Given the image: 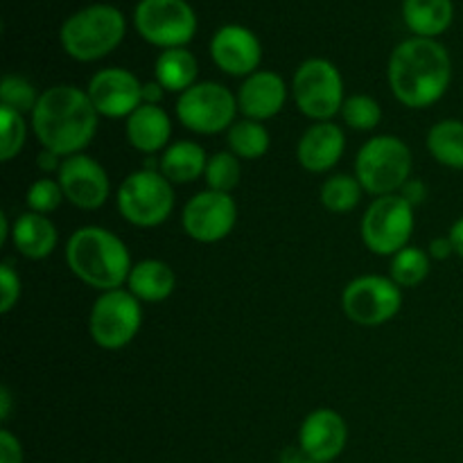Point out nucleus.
<instances>
[{"mask_svg": "<svg viewBox=\"0 0 463 463\" xmlns=\"http://www.w3.org/2000/svg\"><path fill=\"white\" fill-rule=\"evenodd\" d=\"M98 118L86 90L59 84L41 93L32 111V129L43 149L68 158L89 147L98 131Z\"/></svg>", "mask_w": 463, "mask_h": 463, "instance_id": "nucleus-1", "label": "nucleus"}, {"mask_svg": "<svg viewBox=\"0 0 463 463\" xmlns=\"http://www.w3.org/2000/svg\"><path fill=\"white\" fill-rule=\"evenodd\" d=\"M450 81V54L434 39L402 41L389 59V86L398 102L410 109L432 107L446 95Z\"/></svg>", "mask_w": 463, "mask_h": 463, "instance_id": "nucleus-2", "label": "nucleus"}, {"mask_svg": "<svg viewBox=\"0 0 463 463\" xmlns=\"http://www.w3.org/2000/svg\"><path fill=\"white\" fill-rule=\"evenodd\" d=\"M66 262L72 274L99 292L122 289L129 280V247L102 226H81L66 244Z\"/></svg>", "mask_w": 463, "mask_h": 463, "instance_id": "nucleus-3", "label": "nucleus"}, {"mask_svg": "<svg viewBox=\"0 0 463 463\" xmlns=\"http://www.w3.org/2000/svg\"><path fill=\"white\" fill-rule=\"evenodd\" d=\"M125 16L113 5H90L66 18L61 25V45L77 61L107 57L125 39Z\"/></svg>", "mask_w": 463, "mask_h": 463, "instance_id": "nucleus-4", "label": "nucleus"}, {"mask_svg": "<svg viewBox=\"0 0 463 463\" xmlns=\"http://www.w3.org/2000/svg\"><path fill=\"white\" fill-rule=\"evenodd\" d=\"M411 152L396 136H375L362 145L355 158V176L375 197L398 194L410 181Z\"/></svg>", "mask_w": 463, "mask_h": 463, "instance_id": "nucleus-5", "label": "nucleus"}, {"mask_svg": "<svg viewBox=\"0 0 463 463\" xmlns=\"http://www.w3.org/2000/svg\"><path fill=\"white\" fill-rule=\"evenodd\" d=\"M175 190L161 170H143L127 176L118 188V211L129 224L154 229L172 215Z\"/></svg>", "mask_w": 463, "mask_h": 463, "instance_id": "nucleus-6", "label": "nucleus"}, {"mask_svg": "<svg viewBox=\"0 0 463 463\" xmlns=\"http://www.w3.org/2000/svg\"><path fill=\"white\" fill-rule=\"evenodd\" d=\"M294 102L303 116L317 122H330L344 107V80L328 59H307L294 72Z\"/></svg>", "mask_w": 463, "mask_h": 463, "instance_id": "nucleus-7", "label": "nucleus"}, {"mask_svg": "<svg viewBox=\"0 0 463 463\" xmlns=\"http://www.w3.org/2000/svg\"><path fill=\"white\" fill-rule=\"evenodd\" d=\"M238 99L217 81H197L176 99V118L194 134L213 136L235 125Z\"/></svg>", "mask_w": 463, "mask_h": 463, "instance_id": "nucleus-8", "label": "nucleus"}, {"mask_svg": "<svg viewBox=\"0 0 463 463\" xmlns=\"http://www.w3.org/2000/svg\"><path fill=\"white\" fill-rule=\"evenodd\" d=\"M143 324L140 301L129 289L102 292L90 310L89 330L93 342L104 351H120L129 346Z\"/></svg>", "mask_w": 463, "mask_h": 463, "instance_id": "nucleus-9", "label": "nucleus"}, {"mask_svg": "<svg viewBox=\"0 0 463 463\" xmlns=\"http://www.w3.org/2000/svg\"><path fill=\"white\" fill-rule=\"evenodd\" d=\"M138 34L163 50L184 48L197 32V16L185 0H140L134 12Z\"/></svg>", "mask_w": 463, "mask_h": 463, "instance_id": "nucleus-10", "label": "nucleus"}, {"mask_svg": "<svg viewBox=\"0 0 463 463\" xmlns=\"http://www.w3.org/2000/svg\"><path fill=\"white\" fill-rule=\"evenodd\" d=\"M414 231V206L401 194L378 197L362 217V240L378 256H396Z\"/></svg>", "mask_w": 463, "mask_h": 463, "instance_id": "nucleus-11", "label": "nucleus"}, {"mask_svg": "<svg viewBox=\"0 0 463 463\" xmlns=\"http://www.w3.org/2000/svg\"><path fill=\"white\" fill-rule=\"evenodd\" d=\"M342 307L353 324L366 328L383 326L401 312V285L384 276H360L344 289Z\"/></svg>", "mask_w": 463, "mask_h": 463, "instance_id": "nucleus-12", "label": "nucleus"}, {"mask_svg": "<svg viewBox=\"0 0 463 463\" xmlns=\"http://www.w3.org/2000/svg\"><path fill=\"white\" fill-rule=\"evenodd\" d=\"M238 222V206L229 193L203 190L184 208V229L193 240L203 244L229 238Z\"/></svg>", "mask_w": 463, "mask_h": 463, "instance_id": "nucleus-13", "label": "nucleus"}, {"mask_svg": "<svg viewBox=\"0 0 463 463\" xmlns=\"http://www.w3.org/2000/svg\"><path fill=\"white\" fill-rule=\"evenodd\" d=\"M57 181L63 190V197L81 211H98L107 203L109 193H111L107 170L86 154L68 156L61 163Z\"/></svg>", "mask_w": 463, "mask_h": 463, "instance_id": "nucleus-14", "label": "nucleus"}, {"mask_svg": "<svg viewBox=\"0 0 463 463\" xmlns=\"http://www.w3.org/2000/svg\"><path fill=\"white\" fill-rule=\"evenodd\" d=\"M86 93L104 118H129L143 104V84L125 68H104L95 72Z\"/></svg>", "mask_w": 463, "mask_h": 463, "instance_id": "nucleus-15", "label": "nucleus"}, {"mask_svg": "<svg viewBox=\"0 0 463 463\" xmlns=\"http://www.w3.org/2000/svg\"><path fill=\"white\" fill-rule=\"evenodd\" d=\"M211 57L226 75L249 77L258 72L262 48L258 36L249 27L224 25L213 36Z\"/></svg>", "mask_w": 463, "mask_h": 463, "instance_id": "nucleus-16", "label": "nucleus"}, {"mask_svg": "<svg viewBox=\"0 0 463 463\" xmlns=\"http://www.w3.org/2000/svg\"><path fill=\"white\" fill-rule=\"evenodd\" d=\"M348 441V428L342 414L321 407L306 416L298 430V448L307 459L330 463L344 452Z\"/></svg>", "mask_w": 463, "mask_h": 463, "instance_id": "nucleus-17", "label": "nucleus"}, {"mask_svg": "<svg viewBox=\"0 0 463 463\" xmlns=\"http://www.w3.org/2000/svg\"><path fill=\"white\" fill-rule=\"evenodd\" d=\"M288 102V86L279 72L258 71L244 80L238 93V107L249 120H269Z\"/></svg>", "mask_w": 463, "mask_h": 463, "instance_id": "nucleus-18", "label": "nucleus"}, {"mask_svg": "<svg viewBox=\"0 0 463 463\" xmlns=\"http://www.w3.org/2000/svg\"><path fill=\"white\" fill-rule=\"evenodd\" d=\"M344 149H346V136L342 127L333 122H317L298 140L297 156L303 170L321 175L337 165L339 158L344 156Z\"/></svg>", "mask_w": 463, "mask_h": 463, "instance_id": "nucleus-19", "label": "nucleus"}, {"mask_svg": "<svg viewBox=\"0 0 463 463\" xmlns=\"http://www.w3.org/2000/svg\"><path fill=\"white\" fill-rule=\"evenodd\" d=\"M172 136L170 116L161 107L154 104H140L129 118H127V140L131 147L143 154H156L167 149Z\"/></svg>", "mask_w": 463, "mask_h": 463, "instance_id": "nucleus-20", "label": "nucleus"}, {"mask_svg": "<svg viewBox=\"0 0 463 463\" xmlns=\"http://www.w3.org/2000/svg\"><path fill=\"white\" fill-rule=\"evenodd\" d=\"M57 226L39 213H25L14 222L12 242L18 253L30 260H43L57 247Z\"/></svg>", "mask_w": 463, "mask_h": 463, "instance_id": "nucleus-21", "label": "nucleus"}, {"mask_svg": "<svg viewBox=\"0 0 463 463\" xmlns=\"http://www.w3.org/2000/svg\"><path fill=\"white\" fill-rule=\"evenodd\" d=\"M176 276L172 267L163 260H140L131 269L127 288L138 301L158 303L165 301L175 292Z\"/></svg>", "mask_w": 463, "mask_h": 463, "instance_id": "nucleus-22", "label": "nucleus"}, {"mask_svg": "<svg viewBox=\"0 0 463 463\" xmlns=\"http://www.w3.org/2000/svg\"><path fill=\"white\" fill-rule=\"evenodd\" d=\"M206 152L193 140H179V143L167 145V149H163L161 161H158L161 175L170 184H193L206 172Z\"/></svg>", "mask_w": 463, "mask_h": 463, "instance_id": "nucleus-23", "label": "nucleus"}, {"mask_svg": "<svg viewBox=\"0 0 463 463\" xmlns=\"http://www.w3.org/2000/svg\"><path fill=\"white\" fill-rule=\"evenodd\" d=\"M402 16L416 36L434 39L452 25L455 5L452 0H405Z\"/></svg>", "mask_w": 463, "mask_h": 463, "instance_id": "nucleus-24", "label": "nucleus"}, {"mask_svg": "<svg viewBox=\"0 0 463 463\" xmlns=\"http://www.w3.org/2000/svg\"><path fill=\"white\" fill-rule=\"evenodd\" d=\"M154 75H156L158 84L170 93H185L190 86L197 84V59L185 48L163 50L154 66Z\"/></svg>", "mask_w": 463, "mask_h": 463, "instance_id": "nucleus-25", "label": "nucleus"}, {"mask_svg": "<svg viewBox=\"0 0 463 463\" xmlns=\"http://www.w3.org/2000/svg\"><path fill=\"white\" fill-rule=\"evenodd\" d=\"M428 149L441 165L463 170V122L441 120L430 129Z\"/></svg>", "mask_w": 463, "mask_h": 463, "instance_id": "nucleus-26", "label": "nucleus"}, {"mask_svg": "<svg viewBox=\"0 0 463 463\" xmlns=\"http://www.w3.org/2000/svg\"><path fill=\"white\" fill-rule=\"evenodd\" d=\"M269 145V131L258 120H249L247 118V120L235 122L229 129V147L238 158L253 161V158L265 156Z\"/></svg>", "mask_w": 463, "mask_h": 463, "instance_id": "nucleus-27", "label": "nucleus"}, {"mask_svg": "<svg viewBox=\"0 0 463 463\" xmlns=\"http://www.w3.org/2000/svg\"><path fill=\"white\" fill-rule=\"evenodd\" d=\"M430 262L432 258L428 251L419 247H405L392 258V280L401 288H416L428 279Z\"/></svg>", "mask_w": 463, "mask_h": 463, "instance_id": "nucleus-28", "label": "nucleus"}, {"mask_svg": "<svg viewBox=\"0 0 463 463\" xmlns=\"http://www.w3.org/2000/svg\"><path fill=\"white\" fill-rule=\"evenodd\" d=\"M362 184L357 176L351 175H335L321 185V203L330 213H348L360 203Z\"/></svg>", "mask_w": 463, "mask_h": 463, "instance_id": "nucleus-29", "label": "nucleus"}, {"mask_svg": "<svg viewBox=\"0 0 463 463\" xmlns=\"http://www.w3.org/2000/svg\"><path fill=\"white\" fill-rule=\"evenodd\" d=\"M208 190H217V193H229L238 188L240 184V161L233 152H217L208 158L206 172Z\"/></svg>", "mask_w": 463, "mask_h": 463, "instance_id": "nucleus-30", "label": "nucleus"}, {"mask_svg": "<svg viewBox=\"0 0 463 463\" xmlns=\"http://www.w3.org/2000/svg\"><path fill=\"white\" fill-rule=\"evenodd\" d=\"M342 116L351 129L371 131L378 127L380 118H383V109L371 95H351L344 102Z\"/></svg>", "mask_w": 463, "mask_h": 463, "instance_id": "nucleus-31", "label": "nucleus"}, {"mask_svg": "<svg viewBox=\"0 0 463 463\" xmlns=\"http://www.w3.org/2000/svg\"><path fill=\"white\" fill-rule=\"evenodd\" d=\"M41 95L36 89L21 75H5L0 84V107H9L18 113H32L39 104Z\"/></svg>", "mask_w": 463, "mask_h": 463, "instance_id": "nucleus-32", "label": "nucleus"}, {"mask_svg": "<svg viewBox=\"0 0 463 463\" xmlns=\"http://www.w3.org/2000/svg\"><path fill=\"white\" fill-rule=\"evenodd\" d=\"M0 127H3V143H0V158L5 163L18 156V152L25 145V120L23 113L14 111L9 107H0Z\"/></svg>", "mask_w": 463, "mask_h": 463, "instance_id": "nucleus-33", "label": "nucleus"}, {"mask_svg": "<svg viewBox=\"0 0 463 463\" xmlns=\"http://www.w3.org/2000/svg\"><path fill=\"white\" fill-rule=\"evenodd\" d=\"M63 190L59 185V181L52 179H39L30 185L27 190V206L32 213H39V215H48V213L57 211L63 202Z\"/></svg>", "mask_w": 463, "mask_h": 463, "instance_id": "nucleus-34", "label": "nucleus"}, {"mask_svg": "<svg viewBox=\"0 0 463 463\" xmlns=\"http://www.w3.org/2000/svg\"><path fill=\"white\" fill-rule=\"evenodd\" d=\"M0 289H3V306H0V312L7 315L16 306L18 297H21V279H18V274L14 271V267L9 262L0 265Z\"/></svg>", "mask_w": 463, "mask_h": 463, "instance_id": "nucleus-35", "label": "nucleus"}, {"mask_svg": "<svg viewBox=\"0 0 463 463\" xmlns=\"http://www.w3.org/2000/svg\"><path fill=\"white\" fill-rule=\"evenodd\" d=\"M0 463H23V446L9 430H0Z\"/></svg>", "mask_w": 463, "mask_h": 463, "instance_id": "nucleus-36", "label": "nucleus"}, {"mask_svg": "<svg viewBox=\"0 0 463 463\" xmlns=\"http://www.w3.org/2000/svg\"><path fill=\"white\" fill-rule=\"evenodd\" d=\"M401 197L405 199V202H410L411 206H419V203H423L425 197H428V188H425V184L420 179H410L401 188Z\"/></svg>", "mask_w": 463, "mask_h": 463, "instance_id": "nucleus-37", "label": "nucleus"}, {"mask_svg": "<svg viewBox=\"0 0 463 463\" xmlns=\"http://www.w3.org/2000/svg\"><path fill=\"white\" fill-rule=\"evenodd\" d=\"M430 258H434V260H446V258H450L452 253H455V247H452V240L450 238H437L430 242V249H428Z\"/></svg>", "mask_w": 463, "mask_h": 463, "instance_id": "nucleus-38", "label": "nucleus"}, {"mask_svg": "<svg viewBox=\"0 0 463 463\" xmlns=\"http://www.w3.org/2000/svg\"><path fill=\"white\" fill-rule=\"evenodd\" d=\"M163 93H165V89H163L156 80L149 81V84H143V104H154V107H158L163 99Z\"/></svg>", "mask_w": 463, "mask_h": 463, "instance_id": "nucleus-39", "label": "nucleus"}, {"mask_svg": "<svg viewBox=\"0 0 463 463\" xmlns=\"http://www.w3.org/2000/svg\"><path fill=\"white\" fill-rule=\"evenodd\" d=\"M59 158H61L59 154L50 152V149H43V152L39 154V167L45 172V175H50V172H57L59 175V170H61V163H63V161H59Z\"/></svg>", "mask_w": 463, "mask_h": 463, "instance_id": "nucleus-40", "label": "nucleus"}, {"mask_svg": "<svg viewBox=\"0 0 463 463\" xmlns=\"http://www.w3.org/2000/svg\"><path fill=\"white\" fill-rule=\"evenodd\" d=\"M448 238L452 240V247H455V253L457 256L463 258V217H459V220L452 224L450 233H448Z\"/></svg>", "mask_w": 463, "mask_h": 463, "instance_id": "nucleus-41", "label": "nucleus"}, {"mask_svg": "<svg viewBox=\"0 0 463 463\" xmlns=\"http://www.w3.org/2000/svg\"><path fill=\"white\" fill-rule=\"evenodd\" d=\"M306 452L301 450V448H288V450H283V457H280V463H303L306 461Z\"/></svg>", "mask_w": 463, "mask_h": 463, "instance_id": "nucleus-42", "label": "nucleus"}, {"mask_svg": "<svg viewBox=\"0 0 463 463\" xmlns=\"http://www.w3.org/2000/svg\"><path fill=\"white\" fill-rule=\"evenodd\" d=\"M9 410H12V393L7 387H0V419L7 420Z\"/></svg>", "mask_w": 463, "mask_h": 463, "instance_id": "nucleus-43", "label": "nucleus"}, {"mask_svg": "<svg viewBox=\"0 0 463 463\" xmlns=\"http://www.w3.org/2000/svg\"><path fill=\"white\" fill-rule=\"evenodd\" d=\"M12 235V231H9V222H7V215L5 213H0V244L7 242V238Z\"/></svg>", "mask_w": 463, "mask_h": 463, "instance_id": "nucleus-44", "label": "nucleus"}, {"mask_svg": "<svg viewBox=\"0 0 463 463\" xmlns=\"http://www.w3.org/2000/svg\"><path fill=\"white\" fill-rule=\"evenodd\" d=\"M303 463H324V461H315V459H306Z\"/></svg>", "mask_w": 463, "mask_h": 463, "instance_id": "nucleus-45", "label": "nucleus"}]
</instances>
